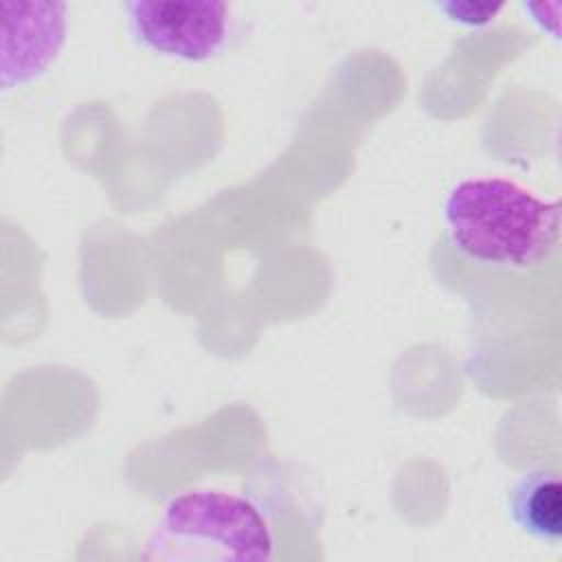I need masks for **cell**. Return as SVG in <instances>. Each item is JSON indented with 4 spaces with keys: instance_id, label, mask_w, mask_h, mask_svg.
Segmentation results:
<instances>
[{
    "instance_id": "obj_1",
    "label": "cell",
    "mask_w": 562,
    "mask_h": 562,
    "mask_svg": "<svg viewBox=\"0 0 562 562\" xmlns=\"http://www.w3.org/2000/svg\"><path fill=\"white\" fill-rule=\"evenodd\" d=\"M441 220L452 248L492 270H533L560 244V202L503 176L457 182L443 200Z\"/></svg>"
},
{
    "instance_id": "obj_2",
    "label": "cell",
    "mask_w": 562,
    "mask_h": 562,
    "mask_svg": "<svg viewBox=\"0 0 562 562\" xmlns=\"http://www.w3.org/2000/svg\"><path fill=\"white\" fill-rule=\"evenodd\" d=\"M274 538L263 509L224 490H189L158 516L140 553L151 562H266Z\"/></svg>"
},
{
    "instance_id": "obj_3",
    "label": "cell",
    "mask_w": 562,
    "mask_h": 562,
    "mask_svg": "<svg viewBox=\"0 0 562 562\" xmlns=\"http://www.w3.org/2000/svg\"><path fill=\"white\" fill-rule=\"evenodd\" d=\"M125 11L136 44L193 64L222 55L233 29V9L222 0H132Z\"/></svg>"
},
{
    "instance_id": "obj_4",
    "label": "cell",
    "mask_w": 562,
    "mask_h": 562,
    "mask_svg": "<svg viewBox=\"0 0 562 562\" xmlns=\"http://www.w3.org/2000/svg\"><path fill=\"white\" fill-rule=\"evenodd\" d=\"M68 31L64 2H4L2 83L24 86L37 79L59 55Z\"/></svg>"
},
{
    "instance_id": "obj_5",
    "label": "cell",
    "mask_w": 562,
    "mask_h": 562,
    "mask_svg": "<svg viewBox=\"0 0 562 562\" xmlns=\"http://www.w3.org/2000/svg\"><path fill=\"white\" fill-rule=\"evenodd\" d=\"M507 512L527 536L558 544L562 538V481L555 470H531L509 490Z\"/></svg>"
},
{
    "instance_id": "obj_6",
    "label": "cell",
    "mask_w": 562,
    "mask_h": 562,
    "mask_svg": "<svg viewBox=\"0 0 562 562\" xmlns=\"http://www.w3.org/2000/svg\"><path fill=\"white\" fill-rule=\"evenodd\" d=\"M432 9L452 24H459L465 29H483L498 18L505 4L474 2V0H443V2H435Z\"/></svg>"
},
{
    "instance_id": "obj_7",
    "label": "cell",
    "mask_w": 562,
    "mask_h": 562,
    "mask_svg": "<svg viewBox=\"0 0 562 562\" xmlns=\"http://www.w3.org/2000/svg\"><path fill=\"white\" fill-rule=\"evenodd\" d=\"M560 9L562 2H522V11L529 13V20L553 40H560Z\"/></svg>"
}]
</instances>
